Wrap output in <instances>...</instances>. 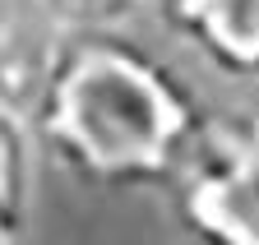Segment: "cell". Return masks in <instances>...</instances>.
<instances>
[{
	"instance_id": "obj_1",
	"label": "cell",
	"mask_w": 259,
	"mask_h": 245,
	"mask_svg": "<svg viewBox=\"0 0 259 245\" xmlns=\"http://www.w3.org/2000/svg\"><path fill=\"white\" fill-rule=\"evenodd\" d=\"M199 97L111 28L70 33L28 125L79 185L171 190L204 130Z\"/></svg>"
},
{
	"instance_id": "obj_2",
	"label": "cell",
	"mask_w": 259,
	"mask_h": 245,
	"mask_svg": "<svg viewBox=\"0 0 259 245\" xmlns=\"http://www.w3.org/2000/svg\"><path fill=\"white\" fill-rule=\"evenodd\" d=\"M171 208L199 245H259V107L204 120L171 180Z\"/></svg>"
},
{
	"instance_id": "obj_3",
	"label": "cell",
	"mask_w": 259,
	"mask_h": 245,
	"mask_svg": "<svg viewBox=\"0 0 259 245\" xmlns=\"http://www.w3.org/2000/svg\"><path fill=\"white\" fill-rule=\"evenodd\" d=\"M167 33L227 79H259V0H157Z\"/></svg>"
},
{
	"instance_id": "obj_4",
	"label": "cell",
	"mask_w": 259,
	"mask_h": 245,
	"mask_svg": "<svg viewBox=\"0 0 259 245\" xmlns=\"http://www.w3.org/2000/svg\"><path fill=\"white\" fill-rule=\"evenodd\" d=\"M65 19L56 0H0V102L32 116L65 46Z\"/></svg>"
},
{
	"instance_id": "obj_5",
	"label": "cell",
	"mask_w": 259,
	"mask_h": 245,
	"mask_svg": "<svg viewBox=\"0 0 259 245\" xmlns=\"http://www.w3.org/2000/svg\"><path fill=\"white\" fill-rule=\"evenodd\" d=\"M28 116L0 102V231L23 236L32 218V190H37V143H32Z\"/></svg>"
},
{
	"instance_id": "obj_6",
	"label": "cell",
	"mask_w": 259,
	"mask_h": 245,
	"mask_svg": "<svg viewBox=\"0 0 259 245\" xmlns=\"http://www.w3.org/2000/svg\"><path fill=\"white\" fill-rule=\"evenodd\" d=\"M0 245H19V240H14V236H5V231H0Z\"/></svg>"
}]
</instances>
